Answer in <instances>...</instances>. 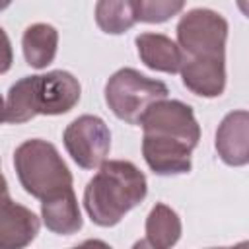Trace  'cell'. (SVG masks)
Returning <instances> with one entry per match:
<instances>
[{"label":"cell","instance_id":"obj_1","mask_svg":"<svg viewBox=\"0 0 249 249\" xmlns=\"http://www.w3.org/2000/svg\"><path fill=\"white\" fill-rule=\"evenodd\" d=\"M140 124L142 156L156 175L191 171V154L200 140V126L191 105L163 97L146 109Z\"/></svg>","mask_w":249,"mask_h":249},{"label":"cell","instance_id":"obj_2","mask_svg":"<svg viewBox=\"0 0 249 249\" xmlns=\"http://www.w3.org/2000/svg\"><path fill=\"white\" fill-rule=\"evenodd\" d=\"M148 195L146 175L126 160H109L84 189V208L93 224L117 226Z\"/></svg>","mask_w":249,"mask_h":249},{"label":"cell","instance_id":"obj_3","mask_svg":"<svg viewBox=\"0 0 249 249\" xmlns=\"http://www.w3.org/2000/svg\"><path fill=\"white\" fill-rule=\"evenodd\" d=\"M80 95L78 78L66 70L23 76L8 89L6 121L21 124L37 115H64L78 105Z\"/></svg>","mask_w":249,"mask_h":249},{"label":"cell","instance_id":"obj_4","mask_svg":"<svg viewBox=\"0 0 249 249\" xmlns=\"http://www.w3.org/2000/svg\"><path fill=\"white\" fill-rule=\"evenodd\" d=\"M14 167L23 191L39 200L72 189V173L58 154L56 146L31 138L14 152Z\"/></svg>","mask_w":249,"mask_h":249},{"label":"cell","instance_id":"obj_5","mask_svg":"<svg viewBox=\"0 0 249 249\" xmlns=\"http://www.w3.org/2000/svg\"><path fill=\"white\" fill-rule=\"evenodd\" d=\"M169 89L163 82L148 78L134 68L117 70L105 84V103L113 115L128 124H140L146 109L167 97Z\"/></svg>","mask_w":249,"mask_h":249},{"label":"cell","instance_id":"obj_6","mask_svg":"<svg viewBox=\"0 0 249 249\" xmlns=\"http://www.w3.org/2000/svg\"><path fill=\"white\" fill-rule=\"evenodd\" d=\"M177 45L191 58H226L228 21L210 8L189 10L177 23Z\"/></svg>","mask_w":249,"mask_h":249},{"label":"cell","instance_id":"obj_7","mask_svg":"<svg viewBox=\"0 0 249 249\" xmlns=\"http://www.w3.org/2000/svg\"><path fill=\"white\" fill-rule=\"evenodd\" d=\"M62 140L68 156L82 169L99 167L111 150V130L97 115H80L74 119L66 126Z\"/></svg>","mask_w":249,"mask_h":249},{"label":"cell","instance_id":"obj_8","mask_svg":"<svg viewBox=\"0 0 249 249\" xmlns=\"http://www.w3.org/2000/svg\"><path fill=\"white\" fill-rule=\"evenodd\" d=\"M39 218L23 204L12 200L8 191L0 193V249H21L39 233Z\"/></svg>","mask_w":249,"mask_h":249},{"label":"cell","instance_id":"obj_9","mask_svg":"<svg viewBox=\"0 0 249 249\" xmlns=\"http://www.w3.org/2000/svg\"><path fill=\"white\" fill-rule=\"evenodd\" d=\"M183 86L200 97H218L226 89V58H191L185 56L181 64Z\"/></svg>","mask_w":249,"mask_h":249},{"label":"cell","instance_id":"obj_10","mask_svg":"<svg viewBox=\"0 0 249 249\" xmlns=\"http://www.w3.org/2000/svg\"><path fill=\"white\" fill-rule=\"evenodd\" d=\"M249 113L237 109L228 113L216 130V152L220 160L231 167H241L249 161Z\"/></svg>","mask_w":249,"mask_h":249},{"label":"cell","instance_id":"obj_11","mask_svg":"<svg viewBox=\"0 0 249 249\" xmlns=\"http://www.w3.org/2000/svg\"><path fill=\"white\" fill-rule=\"evenodd\" d=\"M136 51L140 60L156 72L165 74H177L183 64V51L181 47L161 33H140L136 39Z\"/></svg>","mask_w":249,"mask_h":249},{"label":"cell","instance_id":"obj_12","mask_svg":"<svg viewBox=\"0 0 249 249\" xmlns=\"http://www.w3.org/2000/svg\"><path fill=\"white\" fill-rule=\"evenodd\" d=\"M41 218L47 230L58 235H72L82 230V214L74 189H66L58 195L41 200Z\"/></svg>","mask_w":249,"mask_h":249},{"label":"cell","instance_id":"obj_13","mask_svg":"<svg viewBox=\"0 0 249 249\" xmlns=\"http://www.w3.org/2000/svg\"><path fill=\"white\" fill-rule=\"evenodd\" d=\"M21 49L25 62L31 68H47L56 56L58 31L51 23H33L23 31Z\"/></svg>","mask_w":249,"mask_h":249},{"label":"cell","instance_id":"obj_14","mask_svg":"<svg viewBox=\"0 0 249 249\" xmlns=\"http://www.w3.org/2000/svg\"><path fill=\"white\" fill-rule=\"evenodd\" d=\"M144 231H146V239L140 241L142 247L144 245L154 249L173 247L181 237V218L173 208H169L163 202H158L146 218Z\"/></svg>","mask_w":249,"mask_h":249},{"label":"cell","instance_id":"obj_15","mask_svg":"<svg viewBox=\"0 0 249 249\" xmlns=\"http://www.w3.org/2000/svg\"><path fill=\"white\" fill-rule=\"evenodd\" d=\"M136 21V0H97L95 4V23L107 35H121Z\"/></svg>","mask_w":249,"mask_h":249},{"label":"cell","instance_id":"obj_16","mask_svg":"<svg viewBox=\"0 0 249 249\" xmlns=\"http://www.w3.org/2000/svg\"><path fill=\"white\" fill-rule=\"evenodd\" d=\"M187 0H136L138 21L163 23L185 8Z\"/></svg>","mask_w":249,"mask_h":249},{"label":"cell","instance_id":"obj_17","mask_svg":"<svg viewBox=\"0 0 249 249\" xmlns=\"http://www.w3.org/2000/svg\"><path fill=\"white\" fill-rule=\"evenodd\" d=\"M14 62V53H12V43L8 33L0 27V74H6L12 68Z\"/></svg>","mask_w":249,"mask_h":249},{"label":"cell","instance_id":"obj_18","mask_svg":"<svg viewBox=\"0 0 249 249\" xmlns=\"http://www.w3.org/2000/svg\"><path fill=\"white\" fill-rule=\"evenodd\" d=\"M6 121V101L2 99V95H0V124Z\"/></svg>","mask_w":249,"mask_h":249},{"label":"cell","instance_id":"obj_19","mask_svg":"<svg viewBox=\"0 0 249 249\" xmlns=\"http://www.w3.org/2000/svg\"><path fill=\"white\" fill-rule=\"evenodd\" d=\"M2 191H8V181H6V177L2 175V171H0V193Z\"/></svg>","mask_w":249,"mask_h":249},{"label":"cell","instance_id":"obj_20","mask_svg":"<svg viewBox=\"0 0 249 249\" xmlns=\"http://www.w3.org/2000/svg\"><path fill=\"white\" fill-rule=\"evenodd\" d=\"M10 4H12V0H0V12H2V10H6Z\"/></svg>","mask_w":249,"mask_h":249}]
</instances>
